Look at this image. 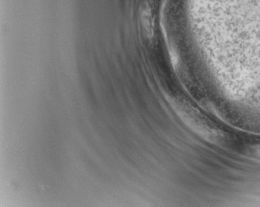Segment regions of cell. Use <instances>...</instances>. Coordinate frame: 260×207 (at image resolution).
<instances>
[{
	"mask_svg": "<svg viewBox=\"0 0 260 207\" xmlns=\"http://www.w3.org/2000/svg\"><path fill=\"white\" fill-rule=\"evenodd\" d=\"M253 152H254L256 157L260 158V144L257 145V146L254 147Z\"/></svg>",
	"mask_w": 260,
	"mask_h": 207,
	"instance_id": "2",
	"label": "cell"
},
{
	"mask_svg": "<svg viewBox=\"0 0 260 207\" xmlns=\"http://www.w3.org/2000/svg\"><path fill=\"white\" fill-rule=\"evenodd\" d=\"M172 107L180 119L193 132L210 143L215 144L222 143L225 135L199 110L178 100H174Z\"/></svg>",
	"mask_w": 260,
	"mask_h": 207,
	"instance_id": "1",
	"label": "cell"
}]
</instances>
